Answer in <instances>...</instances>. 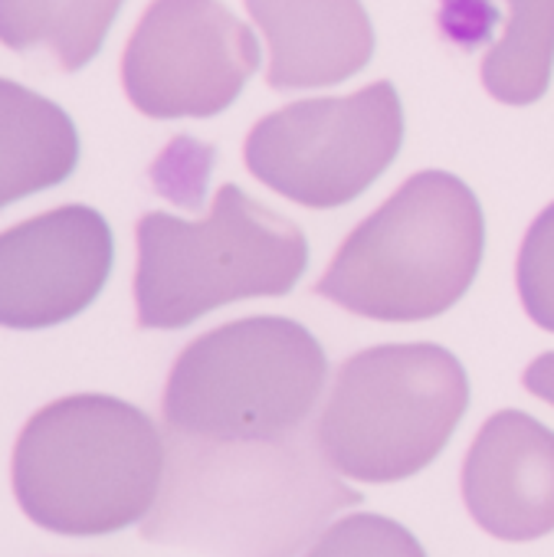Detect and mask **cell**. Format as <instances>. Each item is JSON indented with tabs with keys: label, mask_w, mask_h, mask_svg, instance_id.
<instances>
[{
	"label": "cell",
	"mask_w": 554,
	"mask_h": 557,
	"mask_svg": "<svg viewBox=\"0 0 554 557\" xmlns=\"http://www.w3.org/2000/svg\"><path fill=\"white\" fill-rule=\"evenodd\" d=\"M358 492L329 462L316 426L272 440L171 433L145 537L207 557H299Z\"/></svg>",
	"instance_id": "1"
},
{
	"label": "cell",
	"mask_w": 554,
	"mask_h": 557,
	"mask_svg": "<svg viewBox=\"0 0 554 557\" xmlns=\"http://www.w3.org/2000/svg\"><path fill=\"white\" fill-rule=\"evenodd\" d=\"M482 246L476 194L446 171H420L348 233L316 296L374 322H427L469 293Z\"/></svg>",
	"instance_id": "2"
},
{
	"label": "cell",
	"mask_w": 554,
	"mask_h": 557,
	"mask_svg": "<svg viewBox=\"0 0 554 557\" xmlns=\"http://www.w3.org/2000/svg\"><path fill=\"white\" fill-rule=\"evenodd\" d=\"M168 440L132 404L63 397L24 426L11 482L24 515L53 534H109L141 524L158 502Z\"/></svg>",
	"instance_id": "3"
},
{
	"label": "cell",
	"mask_w": 554,
	"mask_h": 557,
	"mask_svg": "<svg viewBox=\"0 0 554 557\" xmlns=\"http://www.w3.org/2000/svg\"><path fill=\"white\" fill-rule=\"evenodd\" d=\"M135 309L141 329H184L200 315L286 296L306 272V233L223 184L204 220L145 213L138 220Z\"/></svg>",
	"instance_id": "4"
},
{
	"label": "cell",
	"mask_w": 554,
	"mask_h": 557,
	"mask_svg": "<svg viewBox=\"0 0 554 557\" xmlns=\"http://www.w3.org/2000/svg\"><path fill=\"white\" fill-rule=\"evenodd\" d=\"M329 361L316 335L280 315L226 322L190 342L164 384V423L197 440H272L309 430Z\"/></svg>",
	"instance_id": "5"
},
{
	"label": "cell",
	"mask_w": 554,
	"mask_h": 557,
	"mask_svg": "<svg viewBox=\"0 0 554 557\" xmlns=\"http://www.w3.org/2000/svg\"><path fill=\"white\" fill-rule=\"evenodd\" d=\"M469 407V377L440 345H378L352 355L322 404L316 436L352 482L384 485L427 469Z\"/></svg>",
	"instance_id": "6"
},
{
	"label": "cell",
	"mask_w": 554,
	"mask_h": 557,
	"mask_svg": "<svg viewBox=\"0 0 554 557\" xmlns=\"http://www.w3.org/2000/svg\"><path fill=\"white\" fill-rule=\"evenodd\" d=\"M404 109L391 83L338 99H306L253 125L243 145L249 174L312 210L361 197L397 158Z\"/></svg>",
	"instance_id": "7"
},
{
	"label": "cell",
	"mask_w": 554,
	"mask_h": 557,
	"mask_svg": "<svg viewBox=\"0 0 554 557\" xmlns=\"http://www.w3.org/2000/svg\"><path fill=\"white\" fill-rule=\"evenodd\" d=\"M256 66L253 30L220 0H155L125 47L122 86L148 119H210Z\"/></svg>",
	"instance_id": "8"
},
{
	"label": "cell",
	"mask_w": 554,
	"mask_h": 557,
	"mask_svg": "<svg viewBox=\"0 0 554 557\" xmlns=\"http://www.w3.org/2000/svg\"><path fill=\"white\" fill-rule=\"evenodd\" d=\"M112 230L93 207H60L0 233V325L47 329L79 315L106 286Z\"/></svg>",
	"instance_id": "9"
},
{
	"label": "cell",
	"mask_w": 554,
	"mask_h": 557,
	"mask_svg": "<svg viewBox=\"0 0 554 557\" xmlns=\"http://www.w3.org/2000/svg\"><path fill=\"white\" fill-rule=\"evenodd\" d=\"M463 505L498 541L554 531V433L521 410L492 413L463 459Z\"/></svg>",
	"instance_id": "10"
},
{
	"label": "cell",
	"mask_w": 554,
	"mask_h": 557,
	"mask_svg": "<svg viewBox=\"0 0 554 557\" xmlns=\"http://www.w3.org/2000/svg\"><path fill=\"white\" fill-rule=\"evenodd\" d=\"M266 40V83L275 92L322 89L361 73L374 30L361 0H243Z\"/></svg>",
	"instance_id": "11"
},
{
	"label": "cell",
	"mask_w": 554,
	"mask_h": 557,
	"mask_svg": "<svg viewBox=\"0 0 554 557\" xmlns=\"http://www.w3.org/2000/svg\"><path fill=\"white\" fill-rule=\"evenodd\" d=\"M79 158L70 115L50 99L0 79V207L60 184Z\"/></svg>",
	"instance_id": "12"
},
{
	"label": "cell",
	"mask_w": 554,
	"mask_h": 557,
	"mask_svg": "<svg viewBox=\"0 0 554 557\" xmlns=\"http://www.w3.org/2000/svg\"><path fill=\"white\" fill-rule=\"evenodd\" d=\"M122 0H0V44L11 50H47L63 70L86 66Z\"/></svg>",
	"instance_id": "13"
},
{
	"label": "cell",
	"mask_w": 554,
	"mask_h": 557,
	"mask_svg": "<svg viewBox=\"0 0 554 557\" xmlns=\"http://www.w3.org/2000/svg\"><path fill=\"white\" fill-rule=\"evenodd\" d=\"M505 30L482 60V86L505 106H531L551 83L554 0H505Z\"/></svg>",
	"instance_id": "14"
},
{
	"label": "cell",
	"mask_w": 554,
	"mask_h": 557,
	"mask_svg": "<svg viewBox=\"0 0 554 557\" xmlns=\"http://www.w3.org/2000/svg\"><path fill=\"white\" fill-rule=\"evenodd\" d=\"M299 557H427L420 541L384 515H342Z\"/></svg>",
	"instance_id": "15"
},
{
	"label": "cell",
	"mask_w": 554,
	"mask_h": 557,
	"mask_svg": "<svg viewBox=\"0 0 554 557\" xmlns=\"http://www.w3.org/2000/svg\"><path fill=\"white\" fill-rule=\"evenodd\" d=\"M515 286L528 319L538 329L554 332V203L531 220L521 239Z\"/></svg>",
	"instance_id": "16"
},
{
	"label": "cell",
	"mask_w": 554,
	"mask_h": 557,
	"mask_svg": "<svg viewBox=\"0 0 554 557\" xmlns=\"http://www.w3.org/2000/svg\"><path fill=\"white\" fill-rule=\"evenodd\" d=\"M521 384H525L528 394H534V397H541L544 404L554 407V351L534 358V361L525 368Z\"/></svg>",
	"instance_id": "17"
}]
</instances>
